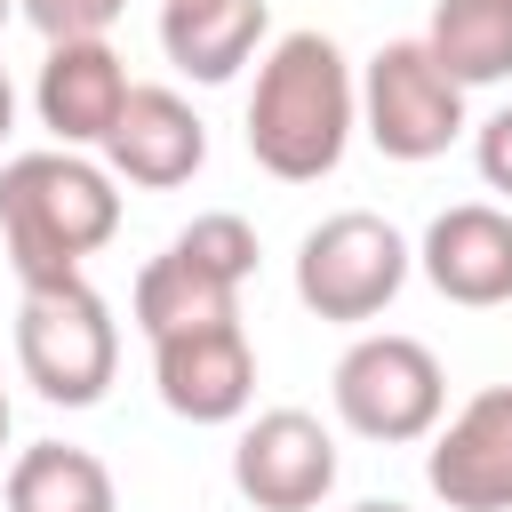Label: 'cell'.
<instances>
[{
  "label": "cell",
  "mask_w": 512,
  "mask_h": 512,
  "mask_svg": "<svg viewBox=\"0 0 512 512\" xmlns=\"http://www.w3.org/2000/svg\"><path fill=\"white\" fill-rule=\"evenodd\" d=\"M360 128V80L328 32H288L256 64L248 96V152L280 184H320Z\"/></svg>",
  "instance_id": "1"
},
{
  "label": "cell",
  "mask_w": 512,
  "mask_h": 512,
  "mask_svg": "<svg viewBox=\"0 0 512 512\" xmlns=\"http://www.w3.org/2000/svg\"><path fill=\"white\" fill-rule=\"evenodd\" d=\"M120 232L112 168L80 152H16L0 168V240L24 288H64Z\"/></svg>",
  "instance_id": "2"
},
{
  "label": "cell",
  "mask_w": 512,
  "mask_h": 512,
  "mask_svg": "<svg viewBox=\"0 0 512 512\" xmlns=\"http://www.w3.org/2000/svg\"><path fill=\"white\" fill-rule=\"evenodd\" d=\"M248 280H256V232H248V216H232V208L192 216L136 272V328L160 344V336H184V328L240 320V288Z\"/></svg>",
  "instance_id": "3"
},
{
  "label": "cell",
  "mask_w": 512,
  "mask_h": 512,
  "mask_svg": "<svg viewBox=\"0 0 512 512\" xmlns=\"http://www.w3.org/2000/svg\"><path fill=\"white\" fill-rule=\"evenodd\" d=\"M16 368L56 408H96L120 376V320L88 280L24 288L16 304Z\"/></svg>",
  "instance_id": "4"
},
{
  "label": "cell",
  "mask_w": 512,
  "mask_h": 512,
  "mask_svg": "<svg viewBox=\"0 0 512 512\" xmlns=\"http://www.w3.org/2000/svg\"><path fill=\"white\" fill-rule=\"evenodd\" d=\"M328 392H336V416H344L360 440H384V448L432 440V424H440V408H448V376H440L432 344L392 336V328H384V336H360V344L336 360Z\"/></svg>",
  "instance_id": "5"
},
{
  "label": "cell",
  "mask_w": 512,
  "mask_h": 512,
  "mask_svg": "<svg viewBox=\"0 0 512 512\" xmlns=\"http://www.w3.org/2000/svg\"><path fill=\"white\" fill-rule=\"evenodd\" d=\"M408 280V240L368 216V208H344V216H320L304 240H296V296L304 312L320 320H376Z\"/></svg>",
  "instance_id": "6"
},
{
  "label": "cell",
  "mask_w": 512,
  "mask_h": 512,
  "mask_svg": "<svg viewBox=\"0 0 512 512\" xmlns=\"http://www.w3.org/2000/svg\"><path fill=\"white\" fill-rule=\"evenodd\" d=\"M360 128L384 160H440L464 136V88L424 40H384L360 72Z\"/></svg>",
  "instance_id": "7"
},
{
  "label": "cell",
  "mask_w": 512,
  "mask_h": 512,
  "mask_svg": "<svg viewBox=\"0 0 512 512\" xmlns=\"http://www.w3.org/2000/svg\"><path fill=\"white\" fill-rule=\"evenodd\" d=\"M232 488L256 512H312L336 488V440L304 408H264L232 440Z\"/></svg>",
  "instance_id": "8"
},
{
  "label": "cell",
  "mask_w": 512,
  "mask_h": 512,
  "mask_svg": "<svg viewBox=\"0 0 512 512\" xmlns=\"http://www.w3.org/2000/svg\"><path fill=\"white\" fill-rule=\"evenodd\" d=\"M424 480L448 512H512V384L472 392L432 432Z\"/></svg>",
  "instance_id": "9"
},
{
  "label": "cell",
  "mask_w": 512,
  "mask_h": 512,
  "mask_svg": "<svg viewBox=\"0 0 512 512\" xmlns=\"http://www.w3.org/2000/svg\"><path fill=\"white\" fill-rule=\"evenodd\" d=\"M152 384H160L168 416H184V424H232V416H248V400H256L248 328L240 320H216V328L160 336L152 344Z\"/></svg>",
  "instance_id": "10"
},
{
  "label": "cell",
  "mask_w": 512,
  "mask_h": 512,
  "mask_svg": "<svg viewBox=\"0 0 512 512\" xmlns=\"http://www.w3.org/2000/svg\"><path fill=\"white\" fill-rule=\"evenodd\" d=\"M424 280L464 304V312H496L512 304V208H488V200H456L432 216L424 248H416Z\"/></svg>",
  "instance_id": "11"
},
{
  "label": "cell",
  "mask_w": 512,
  "mask_h": 512,
  "mask_svg": "<svg viewBox=\"0 0 512 512\" xmlns=\"http://www.w3.org/2000/svg\"><path fill=\"white\" fill-rule=\"evenodd\" d=\"M128 96H136V80H128V64L104 40H56L40 80H32V104H40V128L56 136V152L104 144L120 128Z\"/></svg>",
  "instance_id": "12"
},
{
  "label": "cell",
  "mask_w": 512,
  "mask_h": 512,
  "mask_svg": "<svg viewBox=\"0 0 512 512\" xmlns=\"http://www.w3.org/2000/svg\"><path fill=\"white\" fill-rule=\"evenodd\" d=\"M200 160H208V128H200V112L176 88H136L128 112H120V128L104 136V168L120 184H144V192L192 184Z\"/></svg>",
  "instance_id": "13"
},
{
  "label": "cell",
  "mask_w": 512,
  "mask_h": 512,
  "mask_svg": "<svg viewBox=\"0 0 512 512\" xmlns=\"http://www.w3.org/2000/svg\"><path fill=\"white\" fill-rule=\"evenodd\" d=\"M264 40V0H160V48L192 80H232Z\"/></svg>",
  "instance_id": "14"
},
{
  "label": "cell",
  "mask_w": 512,
  "mask_h": 512,
  "mask_svg": "<svg viewBox=\"0 0 512 512\" xmlns=\"http://www.w3.org/2000/svg\"><path fill=\"white\" fill-rule=\"evenodd\" d=\"M8 512H120V496H112V472L88 448L32 440L8 464Z\"/></svg>",
  "instance_id": "15"
},
{
  "label": "cell",
  "mask_w": 512,
  "mask_h": 512,
  "mask_svg": "<svg viewBox=\"0 0 512 512\" xmlns=\"http://www.w3.org/2000/svg\"><path fill=\"white\" fill-rule=\"evenodd\" d=\"M424 48L456 88H488L512 72V0H440Z\"/></svg>",
  "instance_id": "16"
},
{
  "label": "cell",
  "mask_w": 512,
  "mask_h": 512,
  "mask_svg": "<svg viewBox=\"0 0 512 512\" xmlns=\"http://www.w3.org/2000/svg\"><path fill=\"white\" fill-rule=\"evenodd\" d=\"M120 8H128V0H16V16H24L48 48H56V40H104Z\"/></svg>",
  "instance_id": "17"
},
{
  "label": "cell",
  "mask_w": 512,
  "mask_h": 512,
  "mask_svg": "<svg viewBox=\"0 0 512 512\" xmlns=\"http://www.w3.org/2000/svg\"><path fill=\"white\" fill-rule=\"evenodd\" d=\"M472 160H480V184H488V192H512V104L480 120V136H472Z\"/></svg>",
  "instance_id": "18"
},
{
  "label": "cell",
  "mask_w": 512,
  "mask_h": 512,
  "mask_svg": "<svg viewBox=\"0 0 512 512\" xmlns=\"http://www.w3.org/2000/svg\"><path fill=\"white\" fill-rule=\"evenodd\" d=\"M16 128V88H8V72H0V136Z\"/></svg>",
  "instance_id": "19"
},
{
  "label": "cell",
  "mask_w": 512,
  "mask_h": 512,
  "mask_svg": "<svg viewBox=\"0 0 512 512\" xmlns=\"http://www.w3.org/2000/svg\"><path fill=\"white\" fill-rule=\"evenodd\" d=\"M352 512H408V504H392V496H368V504H352Z\"/></svg>",
  "instance_id": "20"
},
{
  "label": "cell",
  "mask_w": 512,
  "mask_h": 512,
  "mask_svg": "<svg viewBox=\"0 0 512 512\" xmlns=\"http://www.w3.org/2000/svg\"><path fill=\"white\" fill-rule=\"evenodd\" d=\"M0 448H8V392H0Z\"/></svg>",
  "instance_id": "21"
},
{
  "label": "cell",
  "mask_w": 512,
  "mask_h": 512,
  "mask_svg": "<svg viewBox=\"0 0 512 512\" xmlns=\"http://www.w3.org/2000/svg\"><path fill=\"white\" fill-rule=\"evenodd\" d=\"M8 16H16V0H0V24H8Z\"/></svg>",
  "instance_id": "22"
}]
</instances>
